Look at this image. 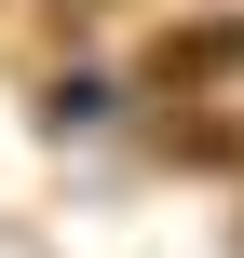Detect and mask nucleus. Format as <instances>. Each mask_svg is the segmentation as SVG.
Segmentation results:
<instances>
[{"label": "nucleus", "mask_w": 244, "mask_h": 258, "mask_svg": "<svg viewBox=\"0 0 244 258\" xmlns=\"http://www.w3.org/2000/svg\"><path fill=\"white\" fill-rule=\"evenodd\" d=\"M217 82H244V14H190L149 41V95H217Z\"/></svg>", "instance_id": "1"}]
</instances>
